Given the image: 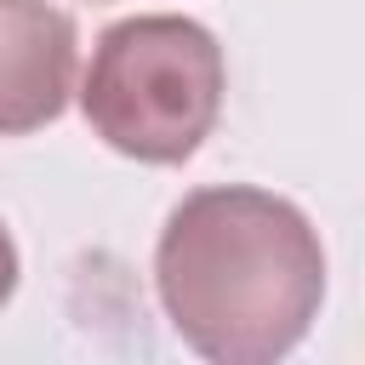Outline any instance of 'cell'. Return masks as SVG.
<instances>
[{"label": "cell", "mask_w": 365, "mask_h": 365, "mask_svg": "<svg viewBox=\"0 0 365 365\" xmlns=\"http://www.w3.org/2000/svg\"><path fill=\"white\" fill-rule=\"evenodd\" d=\"M11 291H17V245H11V234L0 222V308L11 302Z\"/></svg>", "instance_id": "cell-4"}, {"label": "cell", "mask_w": 365, "mask_h": 365, "mask_svg": "<svg viewBox=\"0 0 365 365\" xmlns=\"http://www.w3.org/2000/svg\"><path fill=\"white\" fill-rule=\"evenodd\" d=\"M222 46L205 23L148 11L103 29L80 80L86 125L125 160L182 165L222 114Z\"/></svg>", "instance_id": "cell-2"}, {"label": "cell", "mask_w": 365, "mask_h": 365, "mask_svg": "<svg viewBox=\"0 0 365 365\" xmlns=\"http://www.w3.org/2000/svg\"><path fill=\"white\" fill-rule=\"evenodd\" d=\"M154 285L194 354L217 365H274L319 319L325 245L314 222L268 188H194L160 228Z\"/></svg>", "instance_id": "cell-1"}, {"label": "cell", "mask_w": 365, "mask_h": 365, "mask_svg": "<svg viewBox=\"0 0 365 365\" xmlns=\"http://www.w3.org/2000/svg\"><path fill=\"white\" fill-rule=\"evenodd\" d=\"M80 29L51 0H0V137H29L68 108Z\"/></svg>", "instance_id": "cell-3"}]
</instances>
